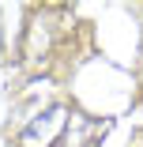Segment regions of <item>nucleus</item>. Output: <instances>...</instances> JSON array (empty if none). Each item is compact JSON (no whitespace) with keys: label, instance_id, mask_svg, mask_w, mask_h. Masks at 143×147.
Here are the masks:
<instances>
[{"label":"nucleus","instance_id":"obj_1","mask_svg":"<svg viewBox=\"0 0 143 147\" xmlns=\"http://www.w3.org/2000/svg\"><path fill=\"white\" fill-rule=\"evenodd\" d=\"M68 117H72V113H68L64 106H49L45 113H38L34 121L19 132V140H23L26 147H38V143L45 147V143H49L56 132H60V128H68Z\"/></svg>","mask_w":143,"mask_h":147}]
</instances>
